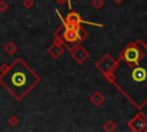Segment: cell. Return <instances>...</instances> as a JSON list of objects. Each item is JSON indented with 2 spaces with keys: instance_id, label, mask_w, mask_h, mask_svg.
<instances>
[{
  "instance_id": "cell-1",
  "label": "cell",
  "mask_w": 147,
  "mask_h": 132,
  "mask_svg": "<svg viewBox=\"0 0 147 132\" xmlns=\"http://www.w3.org/2000/svg\"><path fill=\"white\" fill-rule=\"evenodd\" d=\"M117 62L125 67L126 71L124 72V83L115 86L137 109H142L147 104V51L142 59L144 64H141V60L134 67L126 65L118 60Z\"/></svg>"
},
{
  "instance_id": "cell-2",
  "label": "cell",
  "mask_w": 147,
  "mask_h": 132,
  "mask_svg": "<svg viewBox=\"0 0 147 132\" xmlns=\"http://www.w3.org/2000/svg\"><path fill=\"white\" fill-rule=\"evenodd\" d=\"M38 80V75L26 67L21 59H16V61L8 65L0 75V83L16 100H21L29 93Z\"/></svg>"
},
{
  "instance_id": "cell-3",
  "label": "cell",
  "mask_w": 147,
  "mask_h": 132,
  "mask_svg": "<svg viewBox=\"0 0 147 132\" xmlns=\"http://www.w3.org/2000/svg\"><path fill=\"white\" fill-rule=\"evenodd\" d=\"M146 54V49L144 47V42L141 40H137L134 42L129 44L121 53L118 61L123 62L126 65L134 67L139 64L140 60Z\"/></svg>"
},
{
  "instance_id": "cell-4",
  "label": "cell",
  "mask_w": 147,
  "mask_h": 132,
  "mask_svg": "<svg viewBox=\"0 0 147 132\" xmlns=\"http://www.w3.org/2000/svg\"><path fill=\"white\" fill-rule=\"evenodd\" d=\"M95 65H96V68L106 76V75H108V73H111V72L115 70V68H116V65H117V60H114L109 54H105V55L102 56V59H101Z\"/></svg>"
},
{
  "instance_id": "cell-5",
  "label": "cell",
  "mask_w": 147,
  "mask_h": 132,
  "mask_svg": "<svg viewBox=\"0 0 147 132\" xmlns=\"http://www.w3.org/2000/svg\"><path fill=\"white\" fill-rule=\"evenodd\" d=\"M127 126L130 130H132L133 132H142V131H147V116L144 115L142 112L137 114L129 123Z\"/></svg>"
},
{
  "instance_id": "cell-6",
  "label": "cell",
  "mask_w": 147,
  "mask_h": 132,
  "mask_svg": "<svg viewBox=\"0 0 147 132\" xmlns=\"http://www.w3.org/2000/svg\"><path fill=\"white\" fill-rule=\"evenodd\" d=\"M71 56L74 57V60H75L77 63L83 64V63L88 59L90 54H88V52H87L84 47H82V46H76V47L71 51Z\"/></svg>"
},
{
  "instance_id": "cell-7",
  "label": "cell",
  "mask_w": 147,
  "mask_h": 132,
  "mask_svg": "<svg viewBox=\"0 0 147 132\" xmlns=\"http://www.w3.org/2000/svg\"><path fill=\"white\" fill-rule=\"evenodd\" d=\"M63 39L69 44H76L79 42L78 38V31L77 29H64L63 32Z\"/></svg>"
},
{
  "instance_id": "cell-8",
  "label": "cell",
  "mask_w": 147,
  "mask_h": 132,
  "mask_svg": "<svg viewBox=\"0 0 147 132\" xmlns=\"http://www.w3.org/2000/svg\"><path fill=\"white\" fill-rule=\"evenodd\" d=\"M63 52H64V47L62 46V44H61L60 40H55V41L52 44V46L48 48V53H49L54 59L60 57V56L63 54Z\"/></svg>"
},
{
  "instance_id": "cell-9",
  "label": "cell",
  "mask_w": 147,
  "mask_h": 132,
  "mask_svg": "<svg viewBox=\"0 0 147 132\" xmlns=\"http://www.w3.org/2000/svg\"><path fill=\"white\" fill-rule=\"evenodd\" d=\"M103 101H105V96H103L102 93L99 92V91L92 93L91 96H90V102H91L94 107H100V106L103 103Z\"/></svg>"
},
{
  "instance_id": "cell-10",
  "label": "cell",
  "mask_w": 147,
  "mask_h": 132,
  "mask_svg": "<svg viewBox=\"0 0 147 132\" xmlns=\"http://www.w3.org/2000/svg\"><path fill=\"white\" fill-rule=\"evenodd\" d=\"M3 49H5V52H6L7 54H9V55H14V54L17 52V46H16L15 42H13V41H8V42L5 45Z\"/></svg>"
},
{
  "instance_id": "cell-11",
  "label": "cell",
  "mask_w": 147,
  "mask_h": 132,
  "mask_svg": "<svg viewBox=\"0 0 147 132\" xmlns=\"http://www.w3.org/2000/svg\"><path fill=\"white\" fill-rule=\"evenodd\" d=\"M117 126H116V123L113 122V121H107L105 124H103V130L106 132H114L116 131Z\"/></svg>"
},
{
  "instance_id": "cell-12",
  "label": "cell",
  "mask_w": 147,
  "mask_h": 132,
  "mask_svg": "<svg viewBox=\"0 0 147 132\" xmlns=\"http://www.w3.org/2000/svg\"><path fill=\"white\" fill-rule=\"evenodd\" d=\"M77 31H78V38H79V41L85 40V38L87 37V32H86V30H84L83 28L78 26V28H77Z\"/></svg>"
},
{
  "instance_id": "cell-13",
  "label": "cell",
  "mask_w": 147,
  "mask_h": 132,
  "mask_svg": "<svg viewBox=\"0 0 147 132\" xmlns=\"http://www.w3.org/2000/svg\"><path fill=\"white\" fill-rule=\"evenodd\" d=\"M92 6H93V8L99 10L105 6V1L103 0H92Z\"/></svg>"
},
{
  "instance_id": "cell-14",
  "label": "cell",
  "mask_w": 147,
  "mask_h": 132,
  "mask_svg": "<svg viewBox=\"0 0 147 132\" xmlns=\"http://www.w3.org/2000/svg\"><path fill=\"white\" fill-rule=\"evenodd\" d=\"M9 8V5L5 0H0V13H6Z\"/></svg>"
},
{
  "instance_id": "cell-15",
  "label": "cell",
  "mask_w": 147,
  "mask_h": 132,
  "mask_svg": "<svg viewBox=\"0 0 147 132\" xmlns=\"http://www.w3.org/2000/svg\"><path fill=\"white\" fill-rule=\"evenodd\" d=\"M33 5H34L33 0H23V1H22V6H23L24 8H26V9L32 8V7H33Z\"/></svg>"
},
{
  "instance_id": "cell-16",
  "label": "cell",
  "mask_w": 147,
  "mask_h": 132,
  "mask_svg": "<svg viewBox=\"0 0 147 132\" xmlns=\"http://www.w3.org/2000/svg\"><path fill=\"white\" fill-rule=\"evenodd\" d=\"M18 122H20V119H18L16 116H10V117L8 118V124H9V125H11V126L17 125V124H18Z\"/></svg>"
},
{
  "instance_id": "cell-17",
  "label": "cell",
  "mask_w": 147,
  "mask_h": 132,
  "mask_svg": "<svg viewBox=\"0 0 147 132\" xmlns=\"http://www.w3.org/2000/svg\"><path fill=\"white\" fill-rule=\"evenodd\" d=\"M144 47H145V49L147 51V41H146V42H144Z\"/></svg>"
},
{
  "instance_id": "cell-18",
  "label": "cell",
  "mask_w": 147,
  "mask_h": 132,
  "mask_svg": "<svg viewBox=\"0 0 147 132\" xmlns=\"http://www.w3.org/2000/svg\"><path fill=\"white\" fill-rule=\"evenodd\" d=\"M114 1H115V2H116V3H121V2H122V1H123V0H114Z\"/></svg>"
}]
</instances>
